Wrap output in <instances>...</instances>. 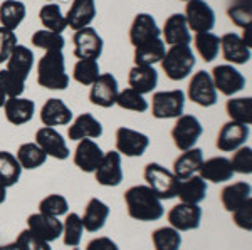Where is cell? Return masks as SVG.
I'll return each instance as SVG.
<instances>
[{"mask_svg": "<svg viewBox=\"0 0 252 250\" xmlns=\"http://www.w3.org/2000/svg\"><path fill=\"white\" fill-rule=\"evenodd\" d=\"M103 135V124L97 121L91 112H83L72 121L67 130V136L71 141L81 139H97Z\"/></svg>", "mask_w": 252, "mask_h": 250, "instance_id": "23", "label": "cell"}, {"mask_svg": "<svg viewBox=\"0 0 252 250\" xmlns=\"http://www.w3.org/2000/svg\"><path fill=\"white\" fill-rule=\"evenodd\" d=\"M0 86L5 91L7 98H20L26 91V81L12 74L10 71L2 69L0 71Z\"/></svg>", "mask_w": 252, "mask_h": 250, "instance_id": "47", "label": "cell"}, {"mask_svg": "<svg viewBox=\"0 0 252 250\" xmlns=\"http://www.w3.org/2000/svg\"><path fill=\"white\" fill-rule=\"evenodd\" d=\"M74 56L78 59H99L103 54L104 42L93 27H84L74 32Z\"/></svg>", "mask_w": 252, "mask_h": 250, "instance_id": "11", "label": "cell"}, {"mask_svg": "<svg viewBox=\"0 0 252 250\" xmlns=\"http://www.w3.org/2000/svg\"><path fill=\"white\" fill-rule=\"evenodd\" d=\"M5 101H7V94H5V91L2 89V86H0V108H3Z\"/></svg>", "mask_w": 252, "mask_h": 250, "instance_id": "55", "label": "cell"}, {"mask_svg": "<svg viewBox=\"0 0 252 250\" xmlns=\"http://www.w3.org/2000/svg\"><path fill=\"white\" fill-rule=\"evenodd\" d=\"M146 187L152 188L160 200H172L177 196L178 178L160 163H148L143 171Z\"/></svg>", "mask_w": 252, "mask_h": 250, "instance_id": "4", "label": "cell"}, {"mask_svg": "<svg viewBox=\"0 0 252 250\" xmlns=\"http://www.w3.org/2000/svg\"><path fill=\"white\" fill-rule=\"evenodd\" d=\"M184 15L193 32H210L215 26V12L205 0H189Z\"/></svg>", "mask_w": 252, "mask_h": 250, "instance_id": "10", "label": "cell"}, {"mask_svg": "<svg viewBox=\"0 0 252 250\" xmlns=\"http://www.w3.org/2000/svg\"><path fill=\"white\" fill-rule=\"evenodd\" d=\"M19 42L15 32L0 27V64L7 62V59H9V56L12 54V51H14V47Z\"/></svg>", "mask_w": 252, "mask_h": 250, "instance_id": "50", "label": "cell"}, {"mask_svg": "<svg viewBox=\"0 0 252 250\" xmlns=\"http://www.w3.org/2000/svg\"><path fill=\"white\" fill-rule=\"evenodd\" d=\"M15 158L20 163L22 170H37L46 163L47 155L35 143H24L19 146Z\"/></svg>", "mask_w": 252, "mask_h": 250, "instance_id": "36", "label": "cell"}, {"mask_svg": "<svg viewBox=\"0 0 252 250\" xmlns=\"http://www.w3.org/2000/svg\"><path fill=\"white\" fill-rule=\"evenodd\" d=\"M0 250H2V247H0Z\"/></svg>", "mask_w": 252, "mask_h": 250, "instance_id": "58", "label": "cell"}, {"mask_svg": "<svg viewBox=\"0 0 252 250\" xmlns=\"http://www.w3.org/2000/svg\"><path fill=\"white\" fill-rule=\"evenodd\" d=\"M2 250H24L20 245H17L15 242H12V244H7V245H0Z\"/></svg>", "mask_w": 252, "mask_h": 250, "instance_id": "53", "label": "cell"}, {"mask_svg": "<svg viewBox=\"0 0 252 250\" xmlns=\"http://www.w3.org/2000/svg\"><path fill=\"white\" fill-rule=\"evenodd\" d=\"M84 227L78 213H66V220L63 223V242L67 247H78L83 240Z\"/></svg>", "mask_w": 252, "mask_h": 250, "instance_id": "40", "label": "cell"}, {"mask_svg": "<svg viewBox=\"0 0 252 250\" xmlns=\"http://www.w3.org/2000/svg\"><path fill=\"white\" fill-rule=\"evenodd\" d=\"M232 222L242 230H252V200L244 203L241 208L232 212Z\"/></svg>", "mask_w": 252, "mask_h": 250, "instance_id": "51", "label": "cell"}, {"mask_svg": "<svg viewBox=\"0 0 252 250\" xmlns=\"http://www.w3.org/2000/svg\"><path fill=\"white\" fill-rule=\"evenodd\" d=\"M35 144L47 156H52L56 160H67L69 155H71V151H69L66 144V139L54 128L44 126L37 130V133H35Z\"/></svg>", "mask_w": 252, "mask_h": 250, "instance_id": "15", "label": "cell"}, {"mask_svg": "<svg viewBox=\"0 0 252 250\" xmlns=\"http://www.w3.org/2000/svg\"><path fill=\"white\" fill-rule=\"evenodd\" d=\"M5 200H7V188L3 187L2 183H0V205H2Z\"/></svg>", "mask_w": 252, "mask_h": 250, "instance_id": "54", "label": "cell"}, {"mask_svg": "<svg viewBox=\"0 0 252 250\" xmlns=\"http://www.w3.org/2000/svg\"><path fill=\"white\" fill-rule=\"evenodd\" d=\"M32 67H34V52L26 46H17L14 47L12 54L7 59V71H10L12 74H15L17 78L26 81L29 78Z\"/></svg>", "mask_w": 252, "mask_h": 250, "instance_id": "31", "label": "cell"}, {"mask_svg": "<svg viewBox=\"0 0 252 250\" xmlns=\"http://www.w3.org/2000/svg\"><path fill=\"white\" fill-rule=\"evenodd\" d=\"M150 146V138L145 133L121 126L116 130V151L128 158L143 156Z\"/></svg>", "mask_w": 252, "mask_h": 250, "instance_id": "9", "label": "cell"}, {"mask_svg": "<svg viewBox=\"0 0 252 250\" xmlns=\"http://www.w3.org/2000/svg\"><path fill=\"white\" fill-rule=\"evenodd\" d=\"M204 133L200 121L192 114H182L178 116L172 128V139L175 146L180 151H187L195 146V143Z\"/></svg>", "mask_w": 252, "mask_h": 250, "instance_id": "6", "label": "cell"}, {"mask_svg": "<svg viewBox=\"0 0 252 250\" xmlns=\"http://www.w3.org/2000/svg\"><path fill=\"white\" fill-rule=\"evenodd\" d=\"M170 227L178 232H189L200 227L202 222V208L192 203H178L172 207V210L166 215Z\"/></svg>", "mask_w": 252, "mask_h": 250, "instance_id": "12", "label": "cell"}, {"mask_svg": "<svg viewBox=\"0 0 252 250\" xmlns=\"http://www.w3.org/2000/svg\"><path fill=\"white\" fill-rule=\"evenodd\" d=\"M210 78L214 81L215 89L222 92L223 96H229V98H232L234 94L241 92L246 87V78L242 76V72L237 71L230 64L215 66Z\"/></svg>", "mask_w": 252, "mask_h": 250, "instance_id": "8", "label": "cell"}, {"mask_svg": "<svg viewBox=\"0 0 252 250\" xmlns=\"http://www.w3.org/2000/svg\"><path fill=\"white\" fill-rule=\"evenodd\" d=\"M32 46L39 47V49L44 51H63L64 46H66V40H64L63 34H56V32H51L47 29L42 30H35L32 34L31 39Z\"/></svg>", "mask_w": 252, "mask_h": 250, "instance_id": "44", "label": "cell"}, {"mask_svg": "<svg viewBox=\"0 0 252 250\" xmlns=\"http://www.w3.org/2000/svg\"><path fill=\"white\" fill-rule=\"evenodd\" d=\"M185 92L182 89L160 91L152 98V114L157 119H177L184 114Z\"/></svg>", "mask_w": 252, "mask_h": 250, "instance_id": "5", "label": "cell"}, {"mask_svg": "<svg viewBox=\"0 0 252 250\" xmlns=\"http://www.w3.org/2000/svg\"><path fill=\"white\" fill-rule=\"evenodd\" d=\"M160 62L166 78L172 81H184L192 74L197 60L190 46H170Z\"/></svg>", "mask_w": 252, "mask_h": 250, "instance_id": "3", "label": "cell"}, {"mask_svg": "<svg viewBox=\"0 0 252 250\" xmlns=\"http://www.w3.org/2000/svg\"><path fill=\"white\" fill-rule=\"evenodd\" d=\"M163 42L166 46H189L192 35L187 26V20L184 14H172L165 20V26L161 29Z\"/></svg>", "mask_w": 252, "mask_h": 250, "instance_id": "20", "label": "cell"}, {"mask_svg": "<svg viewBox=\"0 0 252 250\" xmlns=\"http://www.w3.org/2000/svg\"><path fill=\"white\" fill-rule=\"evenodd\" d=\"M27 9L20 0H3L0 3V27L14 32L26 19Z\"/></svg>", "mask_w": 252, "mask_h": 250, "instance_id": "33", "label": "cell"}, {"mask_svg": "<svg viewBox=\"0 0 252 250\" xmlns=\"http://www.w3.org/2000/svg\"><path fill=\"white\" fill-rule=\"evenodd\" d=\"M103 155V150L94 139H81L74 151V165L84 173H94Z\"/></svg>", "mask_w": 252, "mask_h": 250, "instance_id": "19", "label": "cell"}, {"mask_svg": "<svg viewBox=\"0 0 252 250\" xmlns=\"http://www.w3.org/2000/svg\"><path fill=\"white\" fill-rule=\"evenodd\" d=\"M118 81L113 74H99L94 83L91 84V91H89V101L94 106L99 108H111L116 104L118 98Z\"/></svg>", "mask_w": 252, "mask_h": 250, "instance_id": "14", "label": "cell"}, {"mask_svg": "<svg viewBox=\"0 0 252 250\" xmlns=\"http://www.w3.org/2000/svg\"><path fill=\"white\" fill-rule=\"evenodd\" d=\"M227 114L230 121H237V123L252 124V98H232L227 101L225 104Z\"/></svg>", "mask_w": 252, "mask_h": 250, "instance_id": "39", "label": "cell"}, {"mask_svg": "<svg viewBox=\"0 0 252 250\" xmlns=\"http://www.w3.org/2000/svg\"><path fill=\"white\" fill-rule=\"evenodd\" d=\"M161 37V30L157 26V20L150 14H138L133 19V24L129 27V42L131 46L140 47L143 44Z\"/></svg>", "mask_w": 252, "mask_h": 250, "instance_id": "18", "label": "cell"}, {"mask_svg": "<svg viewBox=\"0 0 252 250\" xmlns=\"http://www.w3.org/2000/svg\"><path fill=\"white\" fill-rule=\"evenodd\" d=\"M47 2H54V0H47Z\"/></svg>", "mask_w": 252, "mask_h": 250, "instance_id": "57", "label": "cell"}, {"mask_svg": "<svg viewBox=\"0 0 252 250\" xmlns=\"http://www.w3.org/2000/svg\"><path fill=\"white\" fill-rule=\"evenodd\" d=\"M116 104L121 110L135 111V112H145V111H148V108H150L145 96L136 92L135 89H131V87H126V89L118 92Z\"/></svg>", "mask_w": 252, "mask_h": 250, "instance_id": "43", "label": "cell"}, {"mask_svg": "<svg viewBox=\"0 0 252 250\" xmlns=\"http://www.w3.org/2000/svg\"><path fill=\"white\" fill-rule=\"evenodd\" d=\"M86 250H120V247L109 237H97V239L88 242Z\"/></svg>", "mask_w": 252, "mask_h": 250, "instance_id": "52", "label": "cell"}, {"mask_svg": "<svg viewBox=\"0 0 252 250\" xmlns=\"http://www.w3.org/2000/svg\"><path fill=\"white\" fill-rule=\"evenodd\" d=\"M15 244L20 245L24 250H51L49 242L39 239V237L34 235L29 228H26V230H22L19 233L17 239H15Z\"/></svg>", "mask_w": 252, "mask_h": 250, "instance_id": "49", "label": "cell"}, {"mask_svg": "<svg viewBox=\"0 0 252 250\" xmlns=\"http://www.w3.org/2000/svg\"><path fill=\"white\" fill-rule=\"evenodd\" d=\"M152 242L155 250H180L182 235L173 227H161L152 233Z\"/></svg>", "mask_w": 252, "mask_h": 250, "instance_id": "41", "label": "cell"}, {"mask_svg": "<svg viewBox=\"0 0 252 250\" xmlns=\"http://www.w3.org/2000/svg\"><path fill=\"white\" fill-rule=\"evenodd\" d=\"M198 173L205 181H212V183H223V181L232 180L234 176L230 161L225 156H214V158L204 160Z\"/></svg>", "mask_w": 252, "mask_h": 250, "instance_id": "26", "label": "cell"}, {"mask_svg": "<svg viewBox=\"0 0 252 250\" xmlns=\"http://www.w3.org/2000/svg\"><path fill=\"white\" fill-rule=\"evenodd\" d=\"M27 228L46 242H54L63 235V222L56 217H49L44 213H32L27 217Z\"/></svg>", "mask_w": 252, "mask_h": 250, "instance_id": "17", "label": "cell"}, {"mask_svg": "<svg viewBox=\"0 0 252 250\" xmlns=\"http://www.w3.org/2000/svg\"><path fill=\"white\" fill-rule=\"evenodd\" d=\"M39 212L44 213V215L59 219V217L66 215V213L69 212V203H67L66 196L58 195V193H52V195H47L40 200Z\"/></svg>", "mask_w": 252, "mask_h": 250, "instance_id": "45", "label": "cell"}, {"mask_svg": "<svg viewBox=\"0 0 252 250\" xmlns=\"http://www.w3.org/2000/svg\"><path fill=\"white\" fill-rule=\"evenodd\" d=\"M39 19L47 30L56 32V34H63V32L67 29L66 17H64L61 7L54 2L47 3V5H44L42 9L39 10Z\"/></svg>", "mask_w": 252, "mask_h": 250, "instance_id": "37", "label": "cell"}, {"mask_svg": "<svg viewBox=\"0 0 252 250\" xmlns=\"http://www.w3.org/2000/svg\"><path fill=\"white\" fill-rule=\"evenodd\" d=\"M99 74V64L96 59H79L72 69V79L83 86H91Z\"/></svg>", "mask_w": 252, "mask_h": 250, "instance_id": "42", "label": "cell"}, {"mask_svg": "<svg viewBox=\"0 0 252 250\" xmlns=\"http://www.w3.org/2000/svg\"><path fill=\"white\" fill-rule=\"evenodd\" d=\"M195 49L205 62H212L220 51V37L212 32H197L195 34Z\"/></svg>", "mask_w": 252, "mask_h": 250, "instance_id": "38", "label": "cell"}, {"mask_svg": "<svg viewBox=\"0 0 252 250\" xmlns=\"http://www.w3.org/2000/svg\"><path fill=\"white\" fill-rule=\"evenodd\" d=\"M251 193L252 188L246 181H237V183H230L220 192V201L222 207L227 212L232 213L234 210L241 208L244 203L251 201Z\"/></svg>", "mask_w": 252, "mask_h": 250, "instance_id": "32", "label": "cell"}, {"mask_svg": "<svg viewBox=\"0 0 252 250\" xmlns=\"http://www.w3.org/2000/svg\"><path fill=\"white\" fill-rule=\"evenodd\" d=\"M177 196L182 203L198 205L207 196V181L200 175H193L190 178L178 180Z\"/></svg>", "mask_w": 252, "mask_h": 250, "instance_id": "27", "label": "cell"}, {"mask_svg": "<svg viewBox=\"0 0 252 250\" xmlns=\"http://www.w3.org/2000/svg\"><path fill=\"white\" fill-rule=\"evenodd\" d=\"M189 99L192 103L198 104L202 108H210L217 104V89L214 86V81L210 78L209 72L205 71H198L195 72L190 79L189 89H187Z\"/></svg>", "mask_w": 252, "mask_h": 250, "instance_id": "7", "label": "cell"}, {"mask_svg": "<svg viewBox=\"0 0 252 250\" xmlns=\"http://www.w3.org/2000/svg\"><path fill=\"white\" fill-rule=\"evenodd\" d=\"M40 121L49 128L66 126L72 121V111L63 99L49 98L40 110Z\"/></svg>", "mask_w": 252, "mask_h": 250, "instance_id": "21", "label": "cell"}, {"mask_svg": "<svg viewBox=\"0 0 252 250\" xmlns=\"http://www.w3.org/2000/svg\"><path fill=\"white\" fill-rule=\"evenodd\" d=\"M165 42L161 37L155 40H150V42L143 44L140 47H135V66H153V64L160 62L165 56Z\"/></svg>", "mask_w": 252, "mask_h": 250, "instance_id": "34", "label": "cell"}, {"mask_svg": "<svg viewBox=\"0 0 252 250\" xmlns=\"http://www.w3.org/2000/svg\"><path fill=\"white\" fill-rule=\"evenodd\" d=\"M125 203L128 215L138 222H155L163 217V205L152 188L146 185H135L125 192Z\"/></svg>", "mask_w": 252, "mask_h": 250, "instance_id": "1", "label": "cell"}, {"mask_svg": "<svg viewBox=\"0 0 252 250\" xmlns=\"http://www.w3.org/2000/svg\"><path fill=\"white\" fill-rule=\"evenodd\" d=\"M94 178L103 187H118L123 181V168H121V155L118 151H108L94 170Z\"/></svg>", "mask_w": 252, "mask_h": 250, "instance_id": "16", "label": "cell"}, {"mask_svg": "<svg viewBox=\"0 0 252 250\" xmlns=\"http://www.w3.org/2000/svg\"><path fill=\"white\" fill-rule=\"evenodd\" d=\"M202 161H204V153H202L200 148H190V150L184 151L173 161L172 173L178 180L190 178V176L198 173Z\"/></svg>", "mask_w": 252, "mask_h": 250, "instance_id": "30", "label": "cell"}, {"mask_svg": "<svg viewBox=\"0 0 252 250\" xmlns=\"http://www.w3.org/2000/svg\"><path fill=\"white\" fill-rule=\"evenodd\" d=\"M109 217V207L104 201H101L99 198H91L88 201L86 208H84V213L81 217V222H83L84 230L94 233L99 232L101 228L104 227Z\"/></svg>", "mask_w": 252, "mask_h": 250, "instance_id": "29", "label": "cell"}, {"mask_svg": "<svg viewBox=\"0 0 252 250\" xmlns=\"http://www.w3.org/2000/svg\"><path fill=\"white\" fill-rule=\"evenodd\" d=\"M22 175V167L15 158V155H12L9 151H0V183L5 188L17 185Z\"/></svg>", "mask_w": 252, "mask_h": 250, "instance_id": "35", "label": "cell"}, {"mask_svg": "<svg viewBox=\"0 0 252 250\" xmlns=\"http://www.w3.org/2000/svg\"><path fill=\"white\" fill-rule=\"evenodd\" d=\"M222 56L230 64H247L251 60V47H247L235 32H227L220 37Z\"/></svg>", "mask_w": 252, "mask_h": 250, "instance_id": "24", "label": "cell"}, {"mask_svg": "<svg viewBox=\"0 0 252 250\" xmlns=\"http://www.w3.org/2000/svg\"><path fill=\"white\" fill-rule=\"evenodd\" d=\"M230 20L241 29H246V27L251 26L252 22V9H251V0H235L232 5L227 10Z\"/></svg>", "mask_w": 252, "mask_h": 250, "instance_id": "46", "label": "cell"}, {"mask_svg": "<svg viewBox=\"0 0 252 250\" xmlns=\"http://www.w3.org/2000/svg\"><path fill=\"white\" fill-rule=\"evenodd\" d=\"M249 135L251 130L247 124L237 123V121H227L225 124H222L220 131H219L215 146L223 153H232L246 144Z\"/></svg>", "mask_w": 252, "mask_h": 250, "instance_id": "13", "label": "cell"}, {"mask_svg": "<svg viewBox=\"0 0 252 250\" xmlns=\"http://www.w3.org/2000/svg\"><path fill=\"white\" fill-rule=\"evenodd\" d=\"M232 158H230V167L234 173H241V175H251L252 173V148L251 146H241L235 151H232Z\"/></svg>", "mask_w": 252, "mask_h": 250, "instance_id": "48", "label": "cell"}, {"mask_svg": "<svg viewBox=\"0 0 252 250\" xmlns=\"http://www.w3.org/2000/svg\"><path fill=\"white\" fill-rule=\"evenodd\" d=\"M66 17L67 27L72 30H79L89 27V24L96 19V2L94 0H72Z\"/></svg>", "mask_w": 252, "mask_h": 250, "instance_id": "22", "label": "cell"}, {"mask_svg": "<svg viewBox=\"0 0 252 250\" xmlns=\"http://www.w3.org/2000/svg\"><path fill=\"white\" fill-rule=\"evenodd\" d=\"M3 112L10 124L22 126L34 118L35 103L27 98H7L5 104H3Z\"/></svg>", "mask_w": 252, "mask_h": 250, "instance_id": "25", "label": "cell"}, {"mask_svg": "<svg viewBox=\"0 0 252 250\" xmlns=\"http://www.w3.org/2000/svg\"><path fill=\"white\" fill-rule=\"evenodd\" d=\"M39 86L52 91H64L69 86L66 60L63 51H47L37 64Z\"/></svg>", "mask_w": 252, "mask_h": 250, "instance_id": "2", "label": "cell"}, {"mask_svg": "<svg viewBox=\"0 0 252 250\" xmlns=\"http://www.w3.org/2000/svg\"><path fill=\"white\" fill-rule=\"evenodd\" d=\"M180 2H189V0H180Z\"/></svg>", "mask_w": 252, "mask_h": 250, "instance_id": "56", "label": "cell"}, {"mask_svg": "<svg viewBox=\"0 0 252 250\" xmlns=\"http://www.w3.org/2000/svg\"><path fill=\"white\" fill-rule=\"evenodd\" d=\"M128 84L140 94L155 91L158 84V72L153 66H133L128 74Z\"/></svg>", "mask_w": 252, "mask_h": 250, "instance_id": "28", "label": "cell"}]
</instances>
